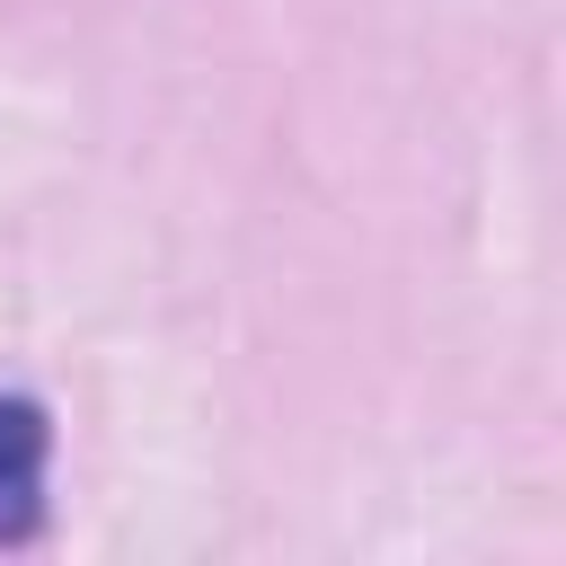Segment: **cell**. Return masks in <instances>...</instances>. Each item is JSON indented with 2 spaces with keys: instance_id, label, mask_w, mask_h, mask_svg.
Segmentation results:
<instances>
[{
  "instance_id": "6da1fadb",
  "label": "cell",
  "mask_w": 566,
  "mask_h": 566,
  "mask_svg": "<svg viewBox=\"0 0 566 566\" xmlns=\"http://www.w3.org/2000/svg\"><path fill=\"white\" fill-rule=\"evenodd\" d=\"M44 460H53V424L35 398L0 389V539H27L44 513Z\"/></svg>"
}]
</instances>
